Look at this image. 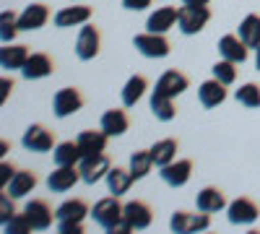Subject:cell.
Listing matches in <instances>:
<instances>
[{
	"mask_svg": "<svg viewBox=\"0 0 260 234\" xmlns=\"http://www.w3.org/2000/svg\"><path fill=\"white\" fill-rule=\"evenodd\" d=\"M57 216V229L60 234H81L83 231V219L89 216V206H86L81 198H73V200H65L57 206L55 211Z\"/></svg>",
	"mask_w": 260,
	"mask_h": 234,
	"instance_id": "1",
	"label": "cell"
},
{
	"mask_svg": "<svg viewBox=\"0 0 260 234\" xmlns=\"http://www.w3.org/2000/svg\"><path fill=\"white\" fill-rule=\"evenodd\" d=\"M122 211H125V206H120L117 195H110V198H102V200L94 206L91 216H94V221H96L102 229H107V231H127L125 224H122Z\"/></svg>",
	"mask_w": 260,
	"mask_h": 234,
	"instance_id": "2",
	"label": "cell"
},
{
	"mask_svg": "<svg viewBox=\"0 0 260 234\" xmlns=\"http://www.w3.org/2000/svg\"><path fill=\"white\" fill-rule=\"evenodd\" d=\"M211 21V11L208 6H182L180 8V18L177 26L182 34H198L206 29V24Z\"/></svg>",
	"mask_w": 260,
	"mask_h": 234,
	"instance_id": "3",
	"label": "cell"
},
{
	"mask_svg": "<svg viewBox=\"0 0 260 234\" xmlns=\"http://www.w3.org/2000/svg\"><path fill=\"white\" fill-rule=\"evenodd\" d=\"M151 221H154V214H151L148 203L143 200H130L125 203V211H122V224L127 231H143L151 226Z\"/></svg>",
	"mask_w": 260,
	"mask_h": 234,
	"instance_id": "4",
	"label": "cell"
},
{
	"mask_svg": "<svg viewBox=\"0 0 260 234\" xmlns=\"http://www.w3.org/2000/svg\"><path fill=\"white\" fill-rule=\"evenodd\" d=\"M211 226V214H187V211H175L169 219V229L177 234H190V231H203Z\"/></svg>",
	"mask_w": 260,
	"mask_h": 234,
	"instance_id": "5",
	"label": "cell"
},
{
	"mask_svg": "<svg viewBox=\"0 0 260 234\" xmlns=\"http://www.w3.org/2000/svg\"><path fill=\"white\" fill-rule=\"evenodd\" d=\"M136 50L143 55V57H167L169 55V42L164 34H156V31H146V34H138L133 39Z\"/></svg>",
	"mask_w": 260,
	"mask_h": 234,
	"instance_id": "6",
	"label": "cell"
},
{
	"mask_svg": "<svg viewBox=\"0 0 260 234\" xmlns=\"http://www.w3.org/2000/svg\"><path fill=\"white\" fill-rule=\"evenodd\" d=\"M24 214H26V219H29V224H31L34 231H45V229H50V226H52V219H57V216L52 214L50 203H47V200H42V198L29 200V203L24 206Z\"/></svg>",
	"mask_w": 260,
	"mask_h": 234,
	"instance_id": "7",
	"label": "cell"
},
{
	"mask_svg": "<svg viewBox=\"0 0 260 234\" xmlns=\"http://www.w3.org/2000/svg\"><path fill=\"white\" fill-rule=\"evenodd\" d=\"M21 143H24V148H29V151H37V154H47L50 148L55 146V136L52 130H47L45 125H29L24 138H21Z\"/></svg>",
	"mask_w": 260,
	"mask_h": 234,
	"instance_id": "8",
	"label": "cell"
},
{
	"mask_svg": "<svg viewBox=\"0 0 260 234\" xmlns=\"http://www.w3.org/2000/svg\"><path fill=\"white\" fill-rule=\"evenodd\" d=\"M78 169H81V180L83 182H99L102 177H107V172H110V159H107V154H96V156H83L78 161Z\"/></svg>",
	"mask_w": 260,
	"mask_h": 234,
	"instance_id": "9",
	"label": "cell"
},
{
	"mask_svg": "<svg viewBox=\"0 0 260 234\" xmlns=\"http://www.w3.org/2000/svg\"><path fill=\"white\" fill-rule=\"evenodd\" d=\"M81 107H83V96H81V91H78V89H73V86L60 89V91L55 94V99H52V110H55V115H57V117L76 115Z\"/></svg>",
	"mask_w": 260,
	"mask_h": 234,
	"instance_id": "10",
	"label": "cell"
},
{
	"mask_svg": "<svg viewBox=\"0 0 260 234\" xmlns=\"http://www.w3.org/2000/svg\"><path fill=\"white\" fill-rule=\"evenodd\" d=\"M99 29L96 26H89V24H83L81 31H78V39H76V55L81 60H94L99 55Z\"/></svg>",
	"mask_w": 260,
	"mask_h": 234,
	"instance_id": "11",
	"label": "cell"
},
{
	"mask_svg": "<svg viewBox=\"0 0 260 234\" xmlns=\"http://www.w3.org/2000/svg\"><path fill=\"white\" fill-rule=\"evenodd\" d=\"M50 18V8L45 3H31L26 6L24 11L18 13V29L21 31H34V29H42Z\"/></svg>",
	"mask_w": 260,
	"mask_h": 234,
	"instance_id": "12",
	"label": "cell"
},
{
	"mask_svg": "<svg viewBox=\"0 0 260 234\" xmlns=\"http://www.w3.org/2000/svg\"><path fill=\"white\" fill-rule=\"evenodd\" d=\"M219 52H221V57H226V60H232V62H245L247 60V55H250V47L245 45V39L240 37V34H224L221 39H219Z\"/></svg>",
	"mask_w": 260,
	"mask_h": 234,
	"instance_id": "13",
	"label": "cell"
},
{
	"mask_svg": "<svg viewBox=\"0 0 260 234\" xmlns=\"http://www.w3.org/2000/svg\"><path fill=\"white\" fill-rule=\"evenodd\" d=\"M55 71V62L47 52H31L29 60H26V65L21 68V73H24V78L29 81H37V78H47L50 73Z\"/></svg>",
	"mask_w": 260,
	"mask_h": 234,
	"instance_id": "14",
	"label": "cell"
},
{
	"mask_svg": "<svg viewBox=\"0 0 260 234\" xmlns=\"http://www.w3.org/2000/svg\"><path fill=\"white\" fill-rule=\"evenodd\" d=\"M78 180H81V169H78L76 164H71V166H57L55 172L47 177V187L52 190V193H65V190H71Z\"/></svg>",
	"mask_w": 260,
	"mask_h": 234,
	"instance_id": "15",
	"label": "cell"
},
{
	"mask_svg": "<svg viewBox=\"0 0 260 234\" xmlns=\"http://www.w3.org/2000/svg\"><path fill=\"white\" fill-rule=\"evenodd\" d=\"M161 180L167 182V185H172V187H182V185H187V180H190V175H192V161L190 159H180V161H172V164H167V166H161Z\"/></svg>",
	"mask_w": 260,
	"mask_h": 234,
	"instance_id": "16",
	"label": "cell"
},
{
	"mask_svg": "<svg viewBox=\"0 0 260 234\" xmlns=\"http://www.w3.org/2000/svg\"><path fill=\"white\" fill-rule=\"evenodd\" d=\"M260 216V208L252 198H237L229 203V221L232 224H252Z\"/></svg>",
	"mask_w": 260,
	"mask_h": 234,
	"instance_id": "17",
	"label": "cell"
},
{
	"mask_svg": "<svg viewBox=\"0 0 260 234\" xmlns=\"http://www.w3.org/2000/svg\"><path fill=\"white\" fill-rule=\"evenodd\" d=\"M91 18V8L89 6H68L55 13V26L57 29H71V26H83Z\"/></svg>",
	"mask_w": 260,
	"mask_h": 234,
	"instance_id": "18",
	"label": "cell"
},
{
	"mask_svg": "<svg viewBox=\"0 0 260 234\" xmlns=\"http://www.w3.org/2000/svg\"><path fill=\"white\" fill-rule=\"evenodd\" d=\"M187 76L185 73H180V71H167V73H161V78L156 81V94H164V96H180L185 89H187Z\"/></svg>",
	"mask_w": 260,
	"mask_h": 234,
	"instance_id": "19",
	"label": "cell"
},
{
	"mask_svg": "<svg viewBox=\"0 0 260 234\" xmlns=\"http://www.w3.org/2000/svg\"><path fill=\"white\" fill-rule=\"evenodd\" d=\"M177 18H180V8H172V6L156 8L154 13L148 16L146 29H148V31H156V34H164V31H169L172 26L177 24Z\"/></svg>",
	"mask_w": 260,
	"mask_h": 234,
	"instance_id": "20",
	"label": "cell"
},
{
	"mask_svg": "<svg viewBox=\"0 0 260 234\" xmlns=\"http://www.w3.org/2000/svg\"><path fill=\"white\" fill-rule=\"evenodd\" d=\"M198 99L203 107H219V104L226 99V83H221L219 78H211V81H203L201 89H198Z\"/></svg>",
	"mask_w": 260,
	"mask_h": 234,
	"instance_id": "21",
	"label": "cell"
},
{
	"mask_svg": "<svg viewBox=\"0 0 260 234\" xmlns=\"http://www.w3.org/2000/svg\"><path fill=\"white\" fill-rule=\"evenodd\" d=\"M107 136L104 130H83L76 141L81 146V154L83 156H96V154H104L107 151Z\"/></svg>",
	"mask_w": 260,
	"mask_h": 234,
	"instance_id": "22",
	"label": "cell"
},
{
	"mask_svg": "<svg viewBox=\"0 0 260 234\" xmlns=\"http://www.w3.org/2000/svg\"><path fill=\"white\" fill-rule=\"evenodd\" d=\"M29 50L26 45H13V42H8V45L0 50V65H3L6 71H16V68H24L26 60H29Z\"/></svg>",
	"mask_w": 260,
	"mask_h": 234,
	"instance_id": "23",
	"label": "cell"
},
{
	"mask_svg": "<svg viewBox=\"0 0 260 234\" xmlns=\"http://www.w3.org/2000/svg\"><path fill=\"white\" fill-rule=\"evenodd\" d=\"M195 203H198V211H206V214H216V211L226 208V195L221 193L219 187L208 185V187H203L201 193H198Z\"/></svg>",
	"mask_w": 260,
	"mask_h": 234,
	"instance_id": "24",
	"label": "cell"
},
{
	"mask_svg": "<svg viewBox=\"0 0 260 234\" xmlns=\"http://www.w3.org/2000/svg\"><path fill=\"white\" fill-rule=\"evenodd\" d=\"M127 127H130V117H127L125 110H107V112L102 115V130L110 136V138L122 136Z\"/></svg>",
	"mask_w": 260,
	"mask_h": 234,
	"instance_id": "25",
	"label": "cell"
},
{
	"mask_svg": "<svg viewBox=\"0 0 260 234\" xmlns=\"http://www.w3.org/2000/svg\"><path fill=\"white\" fill-rule=\"evenodd\" d=\"M34 187H37V175L31 172V169H21V172H16V177L8 182L6 193L11 198H24V195L31 193Z\"/></svg>",
	"mask_w": 260,
	"mask_h": 234,
	"instance_id": "26",
	"label": "cell"
},
{
	"mask_svg": "<svg viewBox=\"0 0 260 234\" xmlns=\"http://www.w3.org/2000/svg\"><path fill=\"white\" fill-rule=\"evenodd\" d=\"M148 151H151V159H154V164L161 169V166H167V164L175 161V156H177V141H175V138H161V141H156L154 146H151Z\"/></svg>",
	"mask_w": 260,
	"mask_h": 234,
	"instance_id": "27",
	"label": "cell"
},
{
	"mask_svg": "<svg viewBox=\"0 0 260 234\" xmlns=\"http://www.w3.org/2000/svg\"><path fill=\"white\" fill-rule=\"evenodd\" d=\"M104 180H107V190H110L112 195H125L127 190H130V185L136 182L133 175H130V169H120V166L110 169Z\"/></svg>",
	"mask_w": 260,
	"mask_h": 234,
	"instance_id": "28",
	"label": "cell"
},
{
	"mask_svg": "<svg viewBox=\"0 0 260 234\" xmlns=\"http://www.w3.org/2000/svg\"><path fill=\"white\" fill-rule=\"evenodd\" d=\"M81 159H83V154H81L78 141H62L55 146V164L57 166H71V164H78Z\"/></svg>",
	"mask_w": 260,
	"mask_h": 234,
	"instance_id": "29",
	"label": "cell"
},
{
	"mask_svg": "<svg viewBox=\"0 0 260 234\" xmlns=\"http://www.w3.org/2000/svg\"><path fill=\"white\" fill-rule=\"evenodd\" d=\"M146 89H148V81L143 76H130L127 83L122 86V104L125 107H136L138 99L146 94Z\"/></svg>",
	"mask_w": 260,
	"mask_h": 234,
	"instance_id": "30",
	"label": "cell"
},
{
	"mask_svg": "<svg viewBox=\"0 0 260 234\" xmlns=\"http://www.w3.org/2000/svg\"><path fill=\"white\" fill-rule=\"evenodd\" d=\"M151 112H154L156 120L161 122H169V120H175L177 110H175V102H172V96H164V94H151Z\"/></svg>",
	"mask_w": 260,
	"mask_h": 234,
	"instance_id": "31",
	"label": "cell"
},
{
	"mask_svg": "<svg viewBox=\"0 0 260 234\" xmlns=\"http://www.w3.org/2000/svg\"><path fill=\"white\" fill-rule=\"evenodd\" d=\"M240 37L245 39V45L247 47H260V16L257 13H250L242 18V24H240Z\"/></svg>",
	"mask_w": 260,
	"mask_h": 234,
	"instance_id": "32",
	"label": "cell"
},
{
	"mask_svg": "<svg viewBox=\"0 0 260 234\" xmlns=\"http://www.w3.org/2000/svg\"><path fill=\"white\" fill-rule=\"evenodd\" d=\"M151 166H154V159H151V151H136L133 156H130V175H133V180H143Z\"/></svg>",
	"mask_w": 260,
	"mask_h": 234,
	"instance_id": "33",
	"label": "cell"
},
{
	"mask_svg": "<svg viewBox=\"0 0 260 234\" xmlns=\"http://www.w3.org/2000/svg\"><path fill=\"white\" fill-rule=\"evenodd\" d=\"M211 71H213V78H219L221 83H226V86H232V83L237 81V62H232L226 57H221Z\"/></svg>",
	"mask_w": 260,
	"mask_h": 234,
	"instance_id": "34",
	"label": "cell"
},
{
	"mask_svg": "<svg viewBox=\"0 0 260 234\" xmlns=\"http://www.w3.org/2000/svg\"><path fill=\"white\" fill-rule=\"evenodd\" d=\"M237 102L250 107V110L260 107V86L257 83H245V86H240L237 89Z\"/></svg>",
	"mask_w": 260,
	"mask_h": 234,
	"instance_id": "35",
	"label": "cell"
},
{
	"mask_svg": "<svg viewBox=\"0 0 260 234\" xmlns=\"http://www.w3.org/2000/svg\"><path fill=\"white\" fill-rule=\"evenodd\" d=\"M16 31H21L18 29V16H13L11 11H3V16H0V39L8 45V42H13Z\"/></svg>",
	"mask_w": 260,
	"mask_h": 234,
	"instance_id": "36",
	"label": "cell"
},
{
	"mask_svg": "<svg viewBox=\"0 0 260 234\" xmlns=\"http://www.w3.org/2000/svg\"><path fill=\"white\" fill-rule=\"evenodd\" d=\"M3 231L6 234H26V231H31V224H29L26 214H16L13 219H8L3 224Z\"/></svg>",
	"mask_w": 260,
	"mask_h": 234,
	"instance_id": "37",
	"label": "cell"
},
{
	"mask_svg": "<svg viewBox=\"0 0 260 234\" xmlns=\"http://www.w3.org/2000/svg\"><path fill=\"white\" fill-rule=\"evenodd\" d=\"M16 216V208H13V203H11V195L8 193H3L0 195V221H8V219H13Z\"/></svg>",
	"mask_w": 260,
	"mask_h": 234,
	"instance_id": "38",
	"label": "cell"
},
{
	"mask_svg": "<svg viewBox=\"0 0 260 234\" xmlns=\"http://www.w3.org/2000/svg\"><path fill=\"white\" fill-rule=\"evenodd\" d=\"M13 177H16V169H13L11 164H6V161H3V164H0V187L6 190V187H8V182H11Z\"/></svg>",
	"mask_w": 260,
	"mask_h": 234,
	"instance_id": "39",
	"label": "cell"
},
{
	"mask_svg": "<svg viewBox=\"0 0 260 234\" xmlns=\"http://www.w3.org/2000/svg\"><path fill=\"white\" fill-rule=\"evenodd\" d=\"M122 6L127 11H143V8L151 6V0H122Z\"/></svg>",
	"mask_w": 260,
	"mask_h": 234,
	"instance_id": "40",
	"label": "cell"
},
{
	"mask_svg": "<svg viewBox=\"0 0 260 234\" xmlns=\"http://www.w3.org/2000/svg\"><path fill=\"white\" fill-rule=\"evenodd\" d=\"M8 91H13V81L11 78H3V81H0V102L8 99Z\"/></svg>",
	"mask_w": 260,
	"mask_h": 234,
	"instance_id": "41",
	"label": "cell"
},
{
	"mask_svg": "<svg viewBox=\"0 0 260 234\" xmlns=\"http://www.w3.org/2000/svg\"><path fill=\"white\" fill-rule=\"evenodd\" d=\"M211 0H182V6H208Z\"/></svg>",
	"mask_w": 260,
	"mask_h": 234,
	"instance_id": "42",
	"label": "cell"
},
{
	"mask_svg": "<svg viewBox=\"0 0 260 234\" xmlns=\"http://www.w3.org/2000/svg\"><path fill=\"white\" fill-rule=\"evenodd\" d=\"M255 65H257V71H260V47H257V52H255Z\"/></svg>",
	"mask_w": 260,
	"mask_h": 234,
	"instance_id": "43",
	"label": "cell"
}]
</instances>
